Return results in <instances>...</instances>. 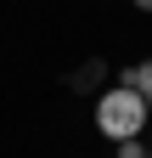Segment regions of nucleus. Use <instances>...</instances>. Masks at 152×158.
<instances>
[{
	"label": "nucleus",
	"mask_w": 152,
	"mask_h": 158,
	"mask_svg": "<svg viewBox=\"0 0 152 158\" xmlns=\"http://www.w3.org/2000/svg\"><path fill=\"white\" fill-rule=\"evenodd\" d=\"M146 118H152V96H146Z\"/></svg>",
	"instance_id": "5"
},
{
	"label": "nucleus",
	"mask_w": 152,
	"mask_h": 158,
	"mask_svg": "<svg viewBox=\"0 0 152 158\" xmlns=\"http://www.w3.org/2000/svg\"><path fill=\"white\" fill-rule=\"evenodd\" d=\"M118 85H130V90L152 96V56H146V62H135V68H124V79H118Z\"/></svg>",
	"instance_id": "2"
},
{
	"label": "nucleus",
	"mask_w": 152,
	"mask_h": 158,
	"mask_svg": "<svg viewBox=\"0 0 152 158\" xmlns=\"http://www.w3.org/2000/svg\"><path fill=\"white\" fill-rule=\"evenodd\" d=\"M135 11H152V0H135Z\"/></svg>",
	"instance_id": "4"
},
{
	"label": "nucleus",
	"mask_w": 152,
	"mask_h": 158,
	"mask_svg": "<svg viewBox=\"0 0 152 158\" xmlns=\"http://www.w3.org/2000/svg\"><path fill=\"white\" fill-rule=\"evenodd\" d=\"M118 158H146V147H141V135H135V141H118Z\"/></svg>",
	"instance_id": "3"
},
{
	"label": "nucleus",
	"mask_w": 152,
	"mask_h": 158,
	"mask_svg": "<svg viewBox=\"0 0 152 158\" xmlns=\"http://www.w3.org/2000/svg\"><path fill=\"white\" fill-rule=\"evenodd\" d=\"M152 124L146 118V96L130 90V85H113L96 96V130L107 135V141H135V135Z\"/></svg>",
	"instance_id": "1"
},
{
	"label": "nucleus",
	"mask_w": 152,
	"mask_h": 158,
	"mask_svg": "<svg viewBox=\"0 0 152 158\" xmlns=\"http://www.w3.org/2000/svg\"><path fill=\"white\" fill-rule=\"evenodd\" d=\"M146 158H152V147H146Z\"/></svg>",
	"instance_id": "6"
}]
</instances>
